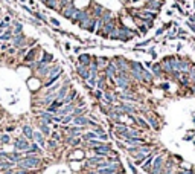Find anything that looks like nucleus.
<instances>
[{"label": "nucleus", "instance_id": "nucleus-4", "mask_svg": "<svg viewBox=\"0 0 195 174\" xmlns=\"http://www.w3.org/2000/svg\"><path fill=\"white\" fill-rule=\"evenodd\" d=\"M76 9H78V8H76L73 3H69V5L63 6V8L60 9V12H61V16H63L64 19H69V20H72V17L75 16Z\"/></svg>", "mask_w": 195, "mask_h": 174}, {"label": "nucleus", "instance_id": "nucleus-12", "mask_svg": "<svg viewBox=\"0 0 195 174\" xmlns=\"http://www.w3.org/2000/svg\"><path fill=\"white\" fill-rule=\"evenodd\" d=\"M76 72H78V75H79L82 79H88V76H90V70H88V67H85V66H82V64H78Z\"/></svg>", "mask_w": 195, "mask_h": 174}, {"label": "nucleus", "instance_id": "nucleus-27", "mask_svg": "<svg viewBox=\"0 0 195 174\" xmlns=\"http://www.w3.org/2000/svg\"><path fill=\"white\" fill-rule=\"evenodd\" d=\"M0 144H2V145H8V144H11V136H9V133H3V134H0Z\"/></svg>", "mask_w": 195, "mask_h": 174}, {"label": "nucleus", "instance_id": "nucleus-45", "mask_svg": "<svg viewBox=\"0 0 195 174\" xmlns=\"http://www.w3.org/2000/svg\"><path fill=\"white\" fill-rule=\"evenodd\" d=\"M193 22H195V16H192V17H190V23H193Z\"/></svg>", "mask_w": 195, "mask_h": 174}, {"label": "nucleus", "instance_id": "nucleus-42", "mask_svg": "<svg viewBox=\"0 0 195 174\" xmlns=\"http://www.w3.org/2000/svg\"><path fill=\"white\" fill-rule=\"evenodd\" d=\"M94 96H96V98H101V96H102V92H101V90H96V92H94Z\"/></svg>", "mask_w": 195, "mask_h": 174}, {"label": "nucleus", "instance_id": "nucleus-35", "mask_svg": "<svg viewBox=\"0 0 195 174\" xmlns=\"http://www.w3.org/2000/svg\"><path fill=\"white\" fill-rule=\"evenodd\" d=\"M105 99H107L108 103H113V99H115V96H113L111 93H105Z\"/></svg>", "mask_w": 195, "mask_h": 174}, {"label": "nucleus", "instance_id": "nucleus-13", "mask_svg": "<svg viewBox=\"0 0 195 174\" xmlns=\"http://www.w3.org/2000/svg\"><path fill=\"white\" fill-rule=\"evenodd\" d=\"M118 131H119L121 134H124L127 139H128V137H134V136L137 134V131H136V130H130V128H127V127H119V128H118Z\"/></svg>", "mask_w": 195, "mask_h": 174}, {"label": "nucleus", "instance_id": "nucleus-7", "mask_svg": "<svg viewBox=\"0 0 195 174\" xmlns=\"http://www.w3.org/2000/svg\"><path fill=\"white\" fill-rule=\"evenodd\" d=\"M69 90H70V89H69V81H66L63 85H60V89L55 92V96H56V99H63V98H64V96L69 93Z\"/></svg>", "mask_w": 195, "mask_h": 174}, {"label": "nucleus", "instance_id": "nucleus-21", "mask_svg": "<svg viewBox=\"0 0 195 174\" xmlns=\"http://www.w3.org/2000/svg\"><path fill=\"white\" fill-rule=\"evenodd\" d=\"M162 163H163V157H156V160H154V168H152V174H157V172H160V169H162Z\"/></svg>", "mask_w": 195, "mask_h": 174}, {"label": "nucleus", "instance_id": "nucleus-17", "mask_svg": "<svg viewBox=\"0 0 195 174\" xmlns=\"http://www.w3.org/2000/svg\"><path fill=\"white\" fill-rule=\"evenodd\" d=\"M94 153L99 154V156H105L107 153H110V145H99V147H94Z\"/></svg>", "mask_w": 195, "mask_h": 174}, {"label": "nucleus", "instance_id": "nucleus-29", "mask_svg": "<svg viewBox=\"0 0 195 174\" xmlns=\"http://www.w3.org/2000/svg\"><path fill=\"white\" fill-rule=\"evenodd\" d=\"M94 137H98V134L94 133V131H90V133H84L82 134V139L87 142V141H91V139H94Z\"/></svg>", "mask_w": 195, "mask_h": 174}, {"label": "nucleus", "instance_id": "nucleus-15", "mask_svg": "<svg viewBox=\"0 0 195 174\" xmlns=\"http://www.w3.org/2000/svg\"><path fill=\"white\" fill-rule=\"evenodd\" d=\"M6 159H8L9 162H12V163H17V162L22 159V153H20V151H15V150H14V151H9Z\"/></svg>", "mask_w": 195, "mask_h": 174}, {"label": "nucleus", "instance_id": "nucleus-49", "mask_svg": "<svg viewBox=\"0 0 195 174\" xmlns=\"http://www.w3.org/2000/svg\"><path fill=\"white\" fill-rule=\"evenodd\" d=\"M20 2H22V3H25V2H26V0H20Z\"/></svg>", "mask_w": 195, "mask_h": 174}, {"label": "nucleus", "instance_id": "nucleus-20", "mask_svg": "<svg viewBox=\"0 0 195 174\" xmlns=\"http://www.w3.org/2000/svg\"><path fill=\"white\" fill-rule=\"evenodd\" d=\"M38 131H40V133H43L44 136H49V134H50L49 124H46V122H43V121H41V122L38 124Z\"/></svg>", "mask_w": 195, "mask_h": 174}, {"label": "nucleus", "instance_id": "nucleus-18", "mask_svg": "<svg viewBox=\"0 0 195 174\" xmlns=\"http://www.w3.org/2000/svg\"><path fill=\"white\" fill-rule=\"evenodd\" d=\"M90 63H91V57H90L88 54H82V55H79V64H82V66L88 67V66H90Z\"/></svg>", "mask_w": 195, "mask_h": 174}, {"label": "nucleus", "instance_id": "nucleus-38", "mask_svg": "<svg viewBox=\"0 0 195 174\" xmlns=\"http://www.w3.org/2000/svg\"><path fill=\"white\" fill-rule=\"evenodd\" d=\"M148 119H149V122L154 125V128H159V125H157V121H156V119H152V118H148Z\"/></svg>", "mask_w": 195, "mask_h": 174}, {"label": "nucleus", "instance_id": "nucleus-33", "mask_svg": "<svg viewBox=\"0 0 195 174\" xmlns=\"http://www.w3.org/2000/svg\"><path fill=\"white\" fill-rule=\"evenodd\" d=\"M189 79L195 82V66H193V67L190 69V75H189Z\"/></svg>", "mask_w": 195, "mask_h": 174}, {"label": "nucleus", "instance_id": "nucleus-11", "mask_svg": "<svg viewBox=\"0 0 195 174\" xmlns=\"http://www.w3.org/2000/svg\"><path fill=\"white\" fill-rule=\"evenodd\" d=\"M160 6H162V2H159V0H146L145 9H152L154 12H157V11H160Z\"/></svg>", "mask_w": 195, "mask_h": 174}, {"label": "nucleus", "instance_id": "nucleus-5", "mask_svg": "<svg viewBox=\"0 0 195 174\" xmlns=\"http://www.w3.org/2000/svg\"><path fill=\"white\" fill-rule=\"evenodd\" d=\"M37 54H38V47H32V49H28V52L25 54L23 57V61L25 63H32V61H37Z\"/></svg>", "mask_w": 195, "mask_h": 174}, {"label": "nucleus", "instance_id": "nucleus-28", "mask_svg": "<svg viewBox=\"0 0 195 174\" xmlns=\"http://www.w3.org/2000/svg\"><path fill=\"white\" fill-rule=\"evenodd\" d=\"M118 73V70H116V66L113 64V63H110L108 66H107V75H110V76H115Z\"/></svg>", "mask_w": 195, "mask_h": 174}, {"label": "nucleus", "instance_id": "nucleus-26", "mask_svg": "<svg viewBox=\"0 0 195 174\" xmlns=\"http://www.w3.org/2000/svg\"><path fill=\"white\" fill-rule=\"evenodd\" d=\"M66 131L70 133V136H79L81 134V127H66Z\"/></svg>", "mask_w": 195, "mask_h": 174}, {"label": "nucleus", "instance_id": "nucleus-44", "mask_svg": "<svg viewBox=\"0 0 195 174\" xmlns=\"http://www.w3.org/2000/svg\"><path fill=\"white\" fill-rule=\"evenodd\" d=\"M14 128H15V127H14V125H9V127H8V128H6V133H8V131H12V130H14Z\"/></svg>", "mask_w": 195, "mask_h": 174}, {"label": "nucleus", "instance_id": "nucleus-36", "mask_svg": "<svg viewBox=\"0 0 195 174\" xmlns=\"http://www.w3.org/2000/svg\"><path fill=\"white\" fill-rule=\"evenodd\" d=\"M50 20V23L53 25V26H56V28H60V22L56 20V19H49Z\"/></svg>", "mask_w": 195, "mask_h": 174}, {"label": "nucleus", "instance_id": "nucleus-39", "mask_svg": "<svg viewBox=\"0 0 195 174\" xmlns=\"http://www.w3.org/2000/svg\"><path fill=\"white\" fill-rule=\"evenodd\" d=\"M50 134H52V139H53V141H60V134H58L56 131H55V133H50Z\"/></svg>", "mask_w": 195, "mask_h": 174}, {"label": "nucleus", "instance_id": "nucleus-19", "mask_svg": "<svg viewBox=\"0 0 195 174\" xmlns=\"http://www.w3.org/2000/svg\"><path fill=\"white\" fill-rule=\"evenodd\" d=\"M52 118H53V115L49 113V112H41V113H40V119H41L43 122H46V124H52V122H53Z\"/></svg>", "mask_w": 195, "mask_h": 174}, {"label": "nucleus", "instance_id": "nucleus-48", "mask_svg": "<svg viewBox=\"0 0 195 174\" xmlns=\"http://www.w3.org/2000/svg\"><path fill=\"white\" fill-rule=\"evenodd\" d=\"M0 17H2V8H0Z\"/></svg>", "mask_w": 195, "mask_h": 174}, {"label": "nucleus", "instance_id": "nucleus-24", "mask_svg": "<svg viewBox=\"0 0 195 174\" xmlns=\"http://www.w3.org/2000/svg\"><path fill=\"white\" fill-rule=\"evenodd\" d=\"M35 20H38V22H43V23H46L47 22V19H46V16L44 14H41V12H38V11H32V14H31Z\"/></svg>", "mask_w": 195, "mask_h": 174}, {"label": "nucleus", "instance_id": "nucleus-6", "mask_svg": "<svg viewBox=\"0 0 195 174\" xmlns=\"http://www.w3.org/2000/svg\"><path fill=\"white\" fill-rule=\"evenodd\" d=\"M130 69H131V72H133V75H134L136 79H142V73H143L145 69L139 63H131L130 64Z\"/></svg>", "mask_w": 195, "mask_h": 174}, {"label": "nucleus", "instance_id": "nucleus-50", "mask_svg": "<svg viewBox=\"0 0 195 174\" xmlns=\"http://www.w3.org/2000/svg\"><path fill=\"white\" fill-rule=\"evenodd\" d=\"M2 118H3V116H2V115H0V121H2Z\"/></svg>", "mask_w": 195, "mask_h": 174}, {"label": "nucleus", "instance_id": "nucleus-43", "mask_svg": "<svg viewBox=\"0 0 195 174\" xmlns=\"http://www.w3.org/2000/svg\"><path fill=\"white\" fill-rule=\"evenodd\" d=\"M154 72H156V73H160V72H162L160 66H154Z\"/></svg>", "mask_w": 195, "mask_h": 174}, {"label": "nucleus", "instance_id": "nucleus-37", "mask_svg": "<svg viewBox=\"0 0 195 174\" xmlns=\"http://www.w3.org/2000/svg\"><path fill=\"white\" fill-rule=\"evenodd\" d=\"M2 20H3V22H6V23H9V25L12 23V20H11V17H9V16H3V19H2Z\"/></svg>", "mask_w": 195, "mask_h": 174}, {"label": "nucleus", "instance_id": "nucleus-47", "mask_svg": "<svg viewBox=\"0 0 195 174\" xmlns=\"http://www.w3.org/2000/svg\"><path fill=\"white\" fill-rule=\"evenodd\" d=\"M38 2H41V3H44V2H46V0H38Z\"/></svg>", "mask_w": 195, "mask_h": 174}, {"label": "nucleus", "instance_id": "nucleus-46", "mask_svg": "<svg viewBox=\"0 0 195 174\" xmlns=\"http://www.w3.org/2000/svg\"><path fill=\"white\" fill-rule=\"evenodd\" d=\"M181 174H193V172H190V171H184V172H181Z\"/></svg>", "mask_w": 195, "mask_h": 174}, {"label": "nucleus", "instance_id": "nucleus-31", "mask_svg": "<svg viewBox=\"0 0 195 174\" xmlns=\"http://www.w3.org/2000/svg\"><path fill=\"white\" fill-rule=\"evenodd\" d=\"M72 119H73V116H72V115H67V116H63L61 122H63V124H69V122H72Z\"/></svg>", "mask_w": 195, "mask_h": 174}, {"label": "nucleus", "instance_id": "nucleus-14", "mask_svg": "<svg viewBox=\"0 0 195 174\" xmlns=\"http://www.w3.org/2000/svg\"><path fill=\"white\" fill-rule=\"evenodd\" d=\"M11 26H12V35H19V34H23V25H22V22H17V20H14V22L11 23Z\"/></svg>", "mask_w": 195, "mask_h": 174}, {"label": "nucleus", "instance_id": "nucleus-32", "mask_svg": "<svg viewBox=\"0 0 195 174\" xmlns=\"http://www.w3.org/2000/svg\"><path fill=\"white\" fill-rule=\"evenodd\" d=\"M29 23H32V25H34V26H37V28H38V26H41V22H38V20H35V19H32V17L29 19Z\"/></svg>", "mask_w": 195, "mask_h": 174}, {"label": "nucleus", "instance_id": "nucleus-40", "mask_svg": "<svg viewBox=\"0 0 195 174\" xmlns=\"http://www.w3.org/2000/svg\"><path fill=\"white\" fill-rule=\"evenodd\" d=\"M137 122H139V124H140V125H142V127H148V125H146V122H145V121H143V119H140V118H139V119H137Z\"/></svg>", "mask_w": 195, "mask_h": 174}, {"label": "nucleus", "instance_id": "nucleus-10", "mask_svg": "<svg viewBox=\"0 0 195 174\" xmlns=\"http://www.w3.org/2000/svg\"><path fill=\"white\" fill-rule=\"evenodd\" d=\"M11 38H12V26H9L8 29H5L0 34V41L2 43H8V41H11Z\"/></svg>", "mask_w": 195, "mask_h": 174}, {"label": "nucleus", "instance_id": "nucleus-16", "mask_svg": "<svg viewBox=\"0 0 195 174\" xmlns=\"http://www.w3.org/2000/svg\"><path fill=\"white\" fill-rule=\"evenodd\" d=\"M72 122H73V125H76V127H81V125H87L88 124V119L85 118V116H75L73 119H72Z\"/></svg>", "mask_w": 195, "mask_h": 174}, {"label": "nucleus", "instance_id": "nucleus-30", "mask_svg": "<svg viewBox=\"0 0 195 174\" xmlns=\"http://www.w3.org/2000/svg\"><path fill=\"white\" fill-rule=\"evenodd\" d=\"M104 81H105V76H101L99 79L96 81V85H98V89H104Z\"/></svg>", "mask_w": 195, "mask_h": 174}, {"label": "nucleus", "instance_id": "nucleus-9", "mask_svg": "<svg viewBox=\"0 0 195 174\" xmlns=\"http://www.w3.org/2000/svg\"><path fill=\"white\" fill-rule=\"evenodd\" d=\"M32 141H34L37 145H40V147H44V145H46V139H44V134H43V133H40V131H34Z\"/></svg>", "mask_w": 195, "mask_h": 174}, {"label": "nucleus", "instance_id": "nucleus-2", "mask_svg": "<svg viewBox=\"0 0 195 174\" xmlns=\"http://www.w3.org/2000/svg\"><path fill=\"white\" fill-rule=\"evenodd\" d=\"M29 145H31V142L25 137V136H20V137H15L14 139V150L15 151H26L28 148H29Z\"/></svg>", "mask_w": 195, "mask_h": 174}, {"label": "nucleus", "instance_id": "nucleus-34", "mask_svg": "<svg viewBox=\"0 0 195 174\" xmlns=\"http://www.w3.org/2000/svg\"><path fill=\"white\" fill-rule=\"evenodd\" d=\"M122 110H125V112H128V113H133V112H134V110H133V107L125 106V104H122Z\"/></svg>", "mask_w": 195, "mask_h": 174}, {"label": "nucleus", "instance_id": "nucleus-8", "mask_svg": "<svg viewBox=\"0 0 195 174\" xmlns=\"http://www.w3.org/2000/svg\"><path fill=\"white\" fill-rule=\"evenodd\" d=\"M22 131H23V136L31 142V141H32V136H34V128H32V125L23 124V125H22Z\"/></svg>", "mask_w": 195, "mask_h": 174}, {"label": "nucleus", "instance_id": "nucleus-41", "mask_svg": "<svg viewBox=\"0 0 195 174\" xmlns=\"http://www.w3.org/2000/svg\"><path fill=\"white\" fill-rule=\"evenodd\" d=\"M49 147H50V148L56 147V141H53V139H52V141H49Z\"/></svg>", "mask_w": 195, "mask_h": 174}, {"label": "nucleus", "instance_id": "nucleus-1", "mask_svg": "<svg viewBox=\"0 0 195 174\" xmlns=\"http://www.w3.org/2000/svg\"><path fill=\"white\" fill-rule=\"evenodd\" d=\"M40 163H41V159H40V156H37V154H28V156H25V157H22L15 165H17V168H25V169H34V168H38L40 166Z\"/></svg>", "mask_w": 195, "mask_h": 174}, {"label": "nucleus", "instance_id": "nucleus-22", "mask_svg": "<svg viewBox=\"0 0 195 174\" xmlns=\"http://www.w3.org/2000/svg\"><path fill=\"white\" fill-rule=\"evenodd\" d=\"M116 172V165L107 166V168H99L98 169V174H115Z\"/></svg>", "mask_w": 195, "mask_h": 174}, {"label": "nucleus", "instance_id": "nucleus-23", "mask_svg": "<svg viewBox=\"0 0 195 174\" xmlns=\"http://www.w3.org/2000/svg\"><path fill=\"white\" fill-rule=\"evenodd\" d=\"M76 98V92L73 90V92H69L61 101H63V104H70V103H73V99Z\"/></svg>", "mask_w": 195, "mask_h": 174}, {"label": "nucleus", "instance_id": "nucleus-3", "mask_svg": "<svg viewBox=\"0 0 195 174\" xmlns=\"http://www.w3.org/2000/svg\"><path fill=\"white\" fill-rule=\"evenodd\" d=\"M11 44H12V47L20 49V47H23V46H28V38L25 37V34L12 35V38H11Z\"/></svg>", "mask_w": 195, "mask_h": 174}, {"label": "nucleus", "instance_id": "nucleus-25", "mask_svg": "<svg viewBox=\"0 0 195 174\" xmlns=\"http://www.w3.org/2000/svg\"><path fill=\"white\" fill-rule=\"evenodd\" d=\"M52 60H53V57H52V54H49V52H43V57H41V63L43 64H50L52 63Z\"/></svg>", "mask_w": 195, "mask_h": 174}]
</instances>
